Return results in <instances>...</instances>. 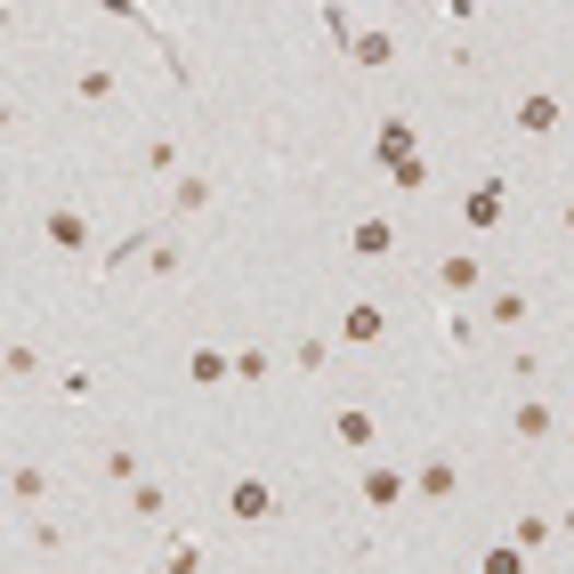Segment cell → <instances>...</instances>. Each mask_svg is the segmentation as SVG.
<instances>
[{
  "label": "cell",
  "mask_w": 574,
  "mask_h": 574,
  "mask_svg": "<svg viewBox=\"0 0 574 574\" xmlns=\"http://www.w3.org/2000/svg\"><path fill=\"white\" fill-rule=\"evenodd\" d=\"M227 518H235V526H268V518H276V485H268V478H235V485H227Z\"/></svg>",
  "instance_id": "6da1fadb"
},
{
  "label": "cell",
  "mask_w": 574,
  "mask_h": 574,
  "mask_svg": "<svg viewBox=\"0 0 574 574\" xmlns=\"http://www.w3.org/2000/svg\"><path fill=\"white\" fill-rule=\"evenodd\" d=\"M461 494V469L445 461V454H429L421 469H413V502H454Z\"/></svg>",
  "instance_id": "7a4b0ae2"
},
{
  "label": "cell",
  "mask_w": 574,
  "mask_h": 574,
  "mask_svg": "<svg viewBox=\"0 0 574 574\" xmlns=\"http://www.w3.org/2000/svg\"><path fill=\"white\" fill-rule=\"evenodd\" d=\"M509 121H518L526 138H550V130H559V121H566V106H559V97H550V90H526V97H518V114H509Z\"/></svg>",
  "instance_id": "3957f363"
},
{
  "label": "cell",
  "mask_w": 574,
  "mask_h": 574,
  "mask_svg": "<svg viewBox=\"0 0 574 574\" xmlns=\"http://www.w3.org/2000/svg\"><path fill=\"white\" fill-rule=\"evenodd\" d=\"M405 494H413V478H405V469H388V461L364 469V509H397Z\"/></svg>",
  "instance_id": "277c9868"
},
{
  "label": "cell",
  "mask_w": 574,
  "mask_h": 574,
  "mask_svg": "<svg viewBox=\"0 0 574 574\" xmlns=\"http://www.w3.org/2000/svg\"><path fill=\"white\" fill-rule=\"evenodd\" d=\"M397 251V227H388V219H356V227H348V259H388Z\"/></svg>",
  "instance_id": "5b68a950"
},
{
  "label": "cell",
  "mask_w": 574,
  "mask_h": 574,
  "mask_svg": "<svg viewBox=\"0 0 574 574\" xmlns=\"http://www.w3.org/2000/svg\"><path fill=\"white\" fill-rule=\"evenodd\" d=\"M509 429H518L526 445H542L550 429H559V413H550V397H518V405H509Z\"/></svg>",
  "instance_id": "8992f818"
},
{
  "label": "cell",
  "mask_w": 574,
  "mask_h": 574,
  "mask_svg": "<svg viewBox=\"0 0 574 574\" xmlns=\"http://www.w3.org/2000/svg\"><path fill=\"white\" fill-rule=\"evenodd\" d=\"M478 283H485V268H478V251H454V259H445V268H437V292H445V300L478 292Z\"/></svg>",
  "instance_id": "52a82bcc"
},
{
  "label": "cell",
  "mask_w": 574,
  "mask_h": 574,
  "mask_svg": "<svg viewBox=\"0 0 574 574\" xmlns=\"http://www.w3.org/2000/svg\"><path fill=\"white\" fill-rule=\"evenodd\" d=\"M332 437H340V445H356V454H364V445H380V421L364 413V405H340V413H332Z\"/></svg>",
  "instance_id": "ba28073f"
},
{
  "label": "cell",
  "mask_w": 574,
  "mask_h": 574,
  "mask_svg": "<svg viewBox=\"0 0 574 574\" xmlns=\"http://www.w3.org/2000/svg\"><path fill=\"white\" fill-rule=\"evenodd\" d=\"M49 243H57V251H90V219H81L73 202H57V211H49Z\"/></svg>",
  "instance_id": "9c48e42d"
},
{
  "label": "cell",
  "mask_w": 574,
  "mask_h": 574,
  "mask_svg": "<svg viewBox=\"0 0 574 574\" xmlns=\"http://www.w3.org/2000/svg\"><path fill=\"white\" fill-rule=\"evenodd\" d=\"M187 380H195V388L235 380V356H227V348H195V356H187Z\"/></svg>",
  "instance_id": "30bf717a"
},
{
  "label": "cell",
  "mask_w": 574,
  "mask_h": 574,
  "mask_svg": "<svg viewBox=\"0 0 574 574\" xmlns=\"http://www.w3.org/2000/svg\"><path fill=\"white\" fill-rule=\"evenodd\" d=\"M380 324H388V316H380V300H348V324H340V332L356 340V348H373V340H380Z\"/></svg>",
  "instance_id": "8fae6325"
},
{
  "label": "cell",
  "mask_w": 574,
  "mask_h": 574,
  "mask_svg": "<svg viewBox=\"0 0 574 574\" xmlns=\"http://www.w3.org/2000/svg\"><path fill=\"white\" fill-rule=\"evenodd\" d=\"M73 97H81V106H106V97H121V73H106V66L73 73Z\"/></svg>",
  "instance_id": "7c38bea8"
},
{
  "label": "cell",
  "mask_w": 574,
  "mask_h": 574,
  "mask_svg": "<svg viewBox=\"0 0 574 574\" xmlns=\"http://www.w3.org/2000/svg\"><path fill=\"white\" fill-rule=\"evenodd\" d=\"M461 211H469V227H502V178H485V187L469 195Z\"/></svg>",
  "instance_id": "4fadbf2b"
},
{
  "label": "cell",
  "mask_w": 574,
  "mask_h": 574,
  "mask_svg": "<svg viewBox=\"0 0 574 574\" xmlns=\"http://www.w3.org/2000/svg\"><path fill=\"white\" fill-rule=\"evenodd\" d=\"M162 574H202V542H195V535H171V550H162Z\"/></svg>",
  "instance_id": "5bb4252c"
},
{
  "label": "cell",
  "mask_w": 574,
  "mask_h": 574,
  "mask_svg": "<svg viewBox=\"0 0 574 574\" xmlns=\"http://www.w3.org/2000/svg\"><path fill=\"white\" fill-rule=\"evenodd\" d=\"M348 57H356V66H388L397 40H388V33H356V40H348Z\"/></svg>",
  "instance_id": "9a60e30c"
},
{
  "label": "cell",
  "mask_w": 574,
  "mask_h": 574,
  "mask_svg": "<svg viewBox=\"0 0 574 574\" xmlns=\"http://www.w3.org/2000/svg\"><path fill=\"white\" fill-rule=\"evenodd\" d=\"M40 494H49V478H40L33 461H16L9 469V502H40Z\"/></svg>",
  "instance_id": "2e32d148"
},
{
  "label": "cell",
  "mask_w": 574,
  "mask_h": 574,
  "mask_svg": "<svg viewBox=\"0 0 574 574\" xmlns=\"http://www.w3.org/2000/svg\"><path fill=\"white\" fill-rule=\"evenodd\" d=\"M147 171L162 178V187H178V178H187V171H178V147H171V138H154V147H147Z\"/></svg>",
  "instance_id": "e0dca14e"
},
{
  "label": "cell",
  "mask_w": 574,
  "mask_h": 574,
  "mask_svg": "<svg viewBox=\"0 0 574 574\" xmlns=\"http://www.w3.org/2000/svg\"><path fill=\"white\" fill-rule=\"evenodd\" d=\"M106 478L114 485H147V461H138L130 445H114V454H106Z\"/></svg>",
  "instance_id": "ac0fdd59"
},
{
  "label": "cell",
  "mask_w": 574,
  "mask_h": 574,
  "mask_svg": "<svg viewBox=\"0 0 574 574\" xmlns=\"http://www.w3.org/2000/svg\"><path fill=\"white\" fill-rule=\"evenodd\" d=\"M526 307H535V300H526V292H494V300H485V316H494L502 332H509V324H526Z\"/></svg>",
  "instance_id": "d6986e66"
},
{
  "label": "cell",
  "mask_w": 574,
  "mask_h": 574,
  "mask_svg": "<svg viewBox=\"0 0 574 574\" xmlns=\"http://www.w3.org/2000/svg\"><path fill=\"white\" fill-rule=\"evenodd\" d=\"M478 574H526V550H518V542H494V550L478 559Z\"/></svg>",
  "instance_id": "ffe728a7"
},
{
  "label": "cell",
  "mask_w": 574,
  "mask_h": 574,
  "mask_svg": "<svg viewBox=\"0 0 574 574\" xmlns=\"http://www.w3.org/2000/svg\"><path fill=\"white\" fill-rule=\"evenodd\" d=\"M268 373H276V356H268L259 340H251V348H235V380H268Z\"/></svg>",
  "instance_id": "44dd1931"
},
{
  "label": "cell",
  "mask_w": 574,
  "mask_h": 574,
  "mask_svg": "<svg viewBox=\"0 0 574 574\" xmlns=\"http://www.w3.org/2000/svg\"><path fill=\"white\" fill-rule=\"evenodd\" d=\"M202 202H211V178H178V187H171V211H178V219L202 211Z\"/></svg>",
  "instance_id": "7402d4cb"
},
{
  "label": "cell",
  "mask_w": 574,
  "mask_h": 574,
  "mask_svg": "<svg viewBox=\"0 0 574 574\" xmlns=\"http://www.w3.org/2000/svg\"><path fill=\"white\" fill-rule=\"evenodd\" d=\"M130 509H138V518H171V494L147 478V485H130Z\"/></svg>",
  "instance_id": "603a6c76"
},
{
  "label": "cell",
  "mask_w": 574,
  "mask_h": 574,
  "mask_svg": "<svg viewBox=\"0 0 574 574\" xmlns=\"http://www.w3.org/2000/svg\"><path fill=\"white\" fill-rule=\"evenodd\" d=\"M324 356H332V348H324V340H316V332H307V340H300V348H292V364H300V373H324Z\"/></svg>",
  "instance_id": "cb8c5ba5"
},
{
  "label": "cell",
  "mask_w": 574,
  "mask_h": 574,
  "mask_svg": "<svg viewBox=\"0 0 574 574\" xmlns=\"http://www.w3.org/2000/svg\"><path fill=\"white\" fill-rule=\"evenodd\" d=\"M33 373H40V356H33L25 340H9V380H33Z\"/></svg>",
  "instance_id": "d4e9b609"
},
{
  "label": "cell",
  "mask_w": 574,
  "mask_h": 574,
  "mask_svg": "<svg viewBox=\"0 0 574 574\" xmlns=\"http://www.w3.org/2000/svg\"><path fill=\"white\" fill-rule=\"evenodd\" d=\"M566 235H574V202H566Z\"/></svg>",
  "instance_id": "484cf974"
}]
</instances>
